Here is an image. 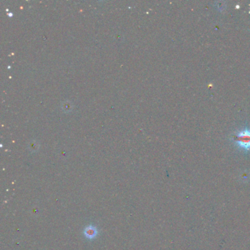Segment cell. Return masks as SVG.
Instances as JSON below:
<instances>
[{"mask_svg": "<svg viewBox=\"0 0 250 250\" xmlns=\"http://www.w3.org/2000/svg\"><path fill=\"white\" fill-rule=\"evenodd\" d=\"M235 141L241 148L246 150L250 149V131L245 130L241 131L236 137Z\"/></svg>", "mask_w": 250, "mask_h": 250, "instance_id": "cell-1", "label": "cell"}, {"mask_svg": "<svg viewBox=\"0 0 250 250\" xmlns=\"http://www.w3.org/2000/svg\"><path fill=\"white\" fill-rule=\"evenodd\" d=\"M84 235L86 236V238H87L88 239H93L97 235L98 231L94 226L90 225L87 226V228H85V230L84 231Z\"/></svg>", "mask_w": 250, "mask_h": 250, "instance_id": "cell-2", "label": "cell"}]
</instances>
